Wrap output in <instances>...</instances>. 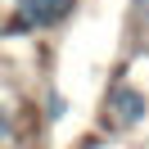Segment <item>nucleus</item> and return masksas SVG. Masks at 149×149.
<instances>
[{
  "instance_id": "f257e3e1",
  "label": "nucleus",
  "mask_w": 149,
  "mask_h": 149,
  "mask_svg": "<svg viewBox=\"0 0 149 149\" xmlns=\"http://www.w3.org/2000/svg\"><path fill=\"white\" fill-rule=\"evenodd\" d=\"M77 0H18L14 5V18H9V36L14 32H32V27H54L72 14Z\"/></svg>"
},
{
  "instance_id": "f03ea898",
  "label": "nucleus",
  "mask_w": 149,
  "mask_h": 149,
  "mask_svg": "<svg viewBox=\"0 0 149 149\" xmlns=\"http://www.w3.org/2000/svg\"><path fill=\"white\" fill-rule=\"evenodd\" d=\"M145 113H149V100L136 91V86L118 81V86L109 91V104H104V118H109V127L131 131V127H140V122H145Z\"/></svg>"
},
{
  "instance_id": "7ed1b4c3",
  "label": "nucleus",
  "mask_w": 149,
  "mask_h": 149,
  "mask_svg": "<svg viewBox=\"0 0 149 149\" xmlns=\"http://www.w3.org/2000/svg\"><path fill=\"white\" fill-rule=\"evenodd\" d=\"M131 27H136L140 45H149V0H136L131 5Z\"/></svg>"
},
{
  "instance_id": "20e7f679",
  "label": "nucleus",
  "mask_w": 149,
  "mask_h": 149,
  "mask_svg": "<svg viewBox=\"0 0 149 149\" xmlns=\"http://www.w3.org/2000/svg\"><path fill=\"white\" fill-rule=\"evenodd\" d=\"M63 113H68V100H63V95H50V100H45V118H50V122H59Z\"/></svg>"
},
{
  "instance_id": "39448f33",
  "label": "nucleus",
  "mask_w": 149,
  "mask_h": 149,
  "mask_svg": "<svg viewBox=\"0 0 149 149\" xmlns=\"http://www.w3.org/2000/svg\"><path fill=\"white\" fill-rule=\"evenodd\" d=\"M9 136H14V113L5 109V104H0V145H5Z\"/></svg>"
}]
</instances>
